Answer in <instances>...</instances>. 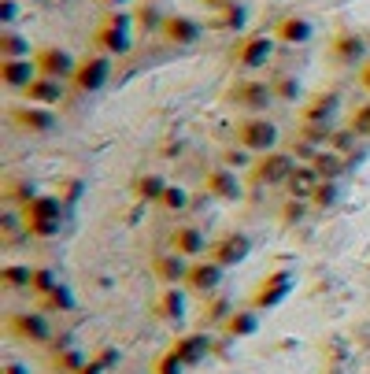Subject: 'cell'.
<instances>
[{"label": "cell", "instance_id": "1", "mask_svg": "<svg viewBox=\"0 0 370 374\" xmlns=\"http://www.w3.org/2000/svg\"><path fill=\"white\" fill-rule=\"evenodd\" d=\"M23 215V234L34 241H52L63 234V222H67V204L52 193H37L34 200H26L19 208Z\"/></svg>", "mask_w": 370, "mask_h": 374}, {"label": "cell", "instance_id": "2", "mask_svg": "<svg viewBox=\"0 0 370 374\" xmlns=\"http://www.w3.org/2000/svg\"><path fill=\"white\" fill-rule=\"evenodd\" d=\"M222 101H226L230 108H237V111H245V115H263L267 104L274 101V93H270V82H263V78L241 74V78H233V82L226 86Z\"/></svg>", "mask_w": 370, "mask_h": 374}, {"label": "cell", "instance_id": "3", "mask_svg": "<svg viewBox=\"0 0 370 374\" xmlns=\"http://www.w3.org/2000/svg\"><path fill=\"white\" fill-rule=\"evenodd\" d=\"M300 164V159L293 152H285V149H274V152H263V156H255V164L248 167V182L255 189H285L289 182V174H293V167Z\"/></svg>", "mask_w": 370, "mask_h": 374}, {"label": "cell", "instance_id": "4", "mask_svg": "<svg viewBox=\"0 0 370 374\" xmlns=\"http://www.w3.org/2000/svg\"><path fill=\"white\" fill-rule=\"evenodd\" d=\"M278 126L270 123L267 115H241L233 126V144L248 149L252 156H263V152H274L278 149Z\"/></svg>", "mask_w": 370, "mask_h": 374}, {"label": "cell", "instance_id": "5", "mask_svg": "<svg viewBox=\"0 0 370 374\" xmlns=\"http://www.w3.org/2000/svg\"><path fill=\"white\" fill-rule=\"evenodd\" d=\"M130 15L122 11H111L108 19L93 30V48L104 56H126L130 52Z\"/></svg>", "mask_w": 370, "mask_h": 374}, {"label": "cell", "instance_id": "6", "mask_svg": "<svg viewBox=\"0 0 370 374\" xmlns=\"http://www.w3.org/2000/svg\"><path fill=\"white\" fill-rule=\"evenodd\" d=\"M293 282H296L293 271H285V267L282 271H270V274H263V278L255 282L248 304L255 307V312H270V307H278L289 293H293Z\"/></svg>", "mask_w": 370, "mask_h": 374}, {"label": "cell", "instance_id": "7", "mask_svg": "<svg viewBox=\"0 0 370 374\" xmlns=\"http://www.w3.org/2000/svg\"><path fill=\"white\" fill-rule=\"evenodd\" d=\"M274 34H248L241 38L233 48H230V60L237 71H260L270 63V52H274Z\"/></svg>", "mask_w": 370, "mask_h": 374}, {"label": "cell", "instance_id": "8", "mask_svg": "<svg viewBox=\"0 0 370 374\" xmlns=\"http://www.w3.org/2000/svg\"><path fill=\"white\" fill-rule=\"evenodd\" d=\"M108 74H111V56L104 52H89L78 60V71L71 78V89L78 96H89V93H100L104 82H108Z\"/></svg>", "mask_w": 370, "mask_h": 374}, {"label": "cell", "instance_id": "9", "mask_svg": "<svg viewBox=\"0 0 370 374\" xmlns=\"http://www.w3.org/2000/svg\"><path fill=\"white\" fill-rule=\"evenodd\" d=\"M8 334L11 337H19V341H26V345H48L52 341V327H48V319H45V312H11L8 315Z\"/></svg>", "mask_w": 370, "mask_h": 374}, {"label": "cell", "instance_id": "10", "mask_svg": "<svg viewBox=\"0 0 370 374\" xmlns=\"http://www.w3.org/2000/svg\"><path fill=\"white\" fill-rule=\"evenodd\" d=\"M222 278H226V267L212 256H200V259L189 264L185 285H189V293H197V297H215V293L222 289Z\"/></svg>", "mask_w": 370, "mask_h": 374}, {"label": "cell", "instance_id": "11", "mask_svg": "<svg viewBox=\"0 0 370 374\" xmlns=\"http://www.w3.org/2000/svg\"><path fill=\"white\" fill-rule=\"evenodd\" d=\"M248 252H252V241H248V234H241V230H222L219 237H212V249H207V256L219 259L226 271L237 267V264H245Z\"/></svg>", "mask_w": 370, "mask_h": 374}, {"label": "cell", "instance_id": "12", "mask_svg": "<svg viewBox=\"0 0 370 374\" xmlns=\"http://www.w3.org/2000/svg\"><path fill=\"white\" fill-rule=\"evenodd\" d=\"M34 63H37V74L45 78H59V82H71L74 71H78V60L59 45H45L34 52Z\"/></svg>", "mask_w": 370, "mask_h": 374}, {"label": "cell", "instance_id": "13", "mask_svg": "<svg viewBox=\"0 0 370 374\" xmlns=\"http://www.w3.org/2000/svg\"><path fill=\"white\" fill-rule=\"evenodd\" d=\"M204 193H207V197H215V200H222V204H233V200H241L245 186H241L237 171L215 164V167H207V174H204Z\"/></svg>", "mask_w": 370, "mask_h": 374}, {"label": "cell", "instance_id": "14", "mask_svg": "<svg viewBox=\"0 0 370 374\" xmlns=\"http://www.w3.org/2000/svg\"><path fill=\"white\" fill-rule=\"evenodd\" d=\"M167 249H174L178 256H185V259H200V256H207L212 241L204 237V230H200L197 222H178L170 230V237H167Z\"/></svg>", "mask_w": 370, "mask_h": 374}, {"label": "cell", "instance_id": "15", "mask_svg": "<svg viewBox=\"0 0 370 374\" xmlns=\"http://www.w3.org/2000/svg\"><path fill=\"white\" fill-rule=\"evenodd\" d=\"M11 126L15 130H23V134H48V130L56 126V111L52 108H41V104H19V108H11Z\"/></svg>", "mask_w": 370, "mask_h": 374}, {"label": "cell", "instance_id": "16", "mask_svg": "<svg viewBox=\"0 0 370 374\" xmlns=\"http://www.w3.org/2000/svg\"><path fill=\"white\" fill-rule=\"evenodd\" d=\"M330 60L337 63V67H363V63L370 60L366 56V41L359 34L341 30V34H333V41H330Z\"/></svg>", "mask_w": 370, "mask_h": 374}, {"label": "cell", "instance_id": "17", "mask_svg": "<svg viewBox=\"0 0 370 374\" xmlns=\"http://www.w3.org/2000/svg\"><path fill=\"white\" fill-rule=\"evenodd\" d=\"M189 264H192V259L178 256L174 249H163V252H156V256H152V274H156V282H159V285H185V278H189Z\"/></svg>", "mask_w": 370, "mask_h": 374}, {"label": "cell", "instance_id": "18", "mask_svg": "<svg viewBox=\"0 0 370 374\" xmlns=\"http://www.w3.org/2000/svg\"><path fill=\"white\" fill-rule=\"evenodd\" d=\"M204 34V26L200 19H192V15H182V11H174L163 19V26H159V38L170 41V45H197Z\"/></svg>", "mask_w": 370, "mask_h": 374}, {"label": "cell", "instance_id": "19", "mask_svg": "<svg viewBox=\"0 0 370 374\" xmlns=\"http://www.w3.org/2000/svg\"><path fill=\"white\" fill-rule=\"evenodd\" d=\"M37 78V63L34 56H23V60H0V82H4L8 89L23 93L30 82Z\"/></svg>", "mask_w": 370, "mask_h": 374}, {"label": "cell", "instance_id": "20", "mask_svg": "<svg viewBox=\"0 0 370 374\" xmlns=\"http://www.w3.org/2000/svg\"><path fill=\"white\" fill-rule=\"evenodd\" d=\"M86 360H89V356L82 348H74L71 341H67V334H59V341H52V356H48V367H52V370L78 374V370L86 367Z\"/></svg>", "mask_w": 370, "mask_h": 374}, {"label": "cell", "instance_id": "21", "mask_svg": "<svg viewBox=\"0 0 370 374\" xmlns=\"http://www.w3.org/2000/svg\"><path fill=\"white\" fill-rule=\"evenodd\" d=\"M170 352L178 356L185 367H197L200 360H207V352H212V337L200 334V330H197V334H182V337L170 345Z\"/></svg>", "mask_w": 370, "mask_h": 374}, {"label": "cell", "instance_id": "22", "mask_svg": "<svg viewBox=\"0 0 370 374\" xmlns=\"http://www.w3.org/2000/svg\"><path fill=\"white\" fill-rule=\"evenodd\" d=\"M23 101H26V104H41V108H56V104L63 101V82H59V78L37 74L34 82L23 89Z\"/></svg>", "mask_w": 370, "mask_h": 374}, {"label": "cell", "instance_id": "23", "mask_svg": "<svg viewBox=\"0 0 370 374\" xmlns=\"http://www.w3.org/2000/svg\"><path fill=\"white\" fill-rule=\"evenodd\" d=\"M152 312H156V319H163V322H170V327H178V322L185 319V293H182L178 285H163V293H159L156 304H152Z\"/></svg>", "mask_w": 370, "mask_h": 374}, {"label": "cell", "instance_id": "24", "mask_svg": "<svg viewBox=\"0 0 370 374\" xmlns=\"http://www.w3.org/2000/svg\"><path fill=\"white\" fill-rule=\"evenodd\" d=\"M167 186L170 182L159 171H141L130 182V193H134V200H141V204H159V197L167 193Z\"/></svg>", "mask_w": 370, "mask_h": 374}, {"label": "cell", "instance_id": "25", "mask_svg": "<svg viewBox=\"0 0 370 374\" xmlns=\"http://www.w3.org/2000/svg\"><path fill=\"white\" fill-rule=\"evenodd\" d=\"M274 38H278L282 45H308V41H311V19H303V15L289 11V15H282V19H278Z\"/></svg>", "mask_w": 370, "mask_h": 374}, {"label": "cell", "instance_id": "26", "mask_svg": "<svg viewBox=\"0 0 370 374\" xmlns=\"http://www.w3.org/2000/svg\"><path fill=\"white\" fill-rule=\"evenodd\" d=\"M337 93L326 89V93H315L311 101H303L300 104V123H330L337 115Z\"/></svg>", "mask_w": 370, "mask_h": 374}, {"label": "cell", "instance_id": "27", "mask_svg": "<svg viewBox=\"0 0 370 374\" xmlns=\"http://www.w3.org/2000/svg\"><path fill=\"white\" fill-rule=\"evenodd\" d=\"M323 182L315 171V164H296L293 174H289V182H285V197H300V200H311V193L315 186Z\"/></svg>", "mask_w": 370, "mask_h": 374}, {"label": "cell", "instance_id": "28", "mask_svg": "<svg viewBox=\"0 0 370 374\" xmlns=\"http://www.w3.org/2000/svg\"><path fill=\"white\" fill-rule=\"evenodd\" d=\"M255 330H260V312L248 304V307H233L230 319L222 322V334L226 337H252Z\"/></svg>", "mask_w": 370, "mask_h": 374}, {"label": "cell", "instance_id": "29", "mask_svg": "<svg viewBox=\"0 0 370 374\" xmlns=\"http://www.w3.org/2000/svg\"><path fill=\"white\" fill-rule=\"evenodd\" d=\"M267 82H270V93H274V101H282V104H296V101H303V86H300V78H296V74L274 71V74H267Z\"/></svg>", "mask_w": 370, "mask_h": 374}, {"label": "cell", "instance_id": "30", "mask_svg": "<svg viewBox=\"0 0 370 374\" xmlns=\"http://www.w3.org/2000/svg\"><path fill=\"white\" fill-rule=\"evenodd\" d=\"M311 164H315V171H318L323 182H341V174L348 171V156L333 152V149H323V152H315Z\"/></svg>", "mask_w": 370, "mask_h": 374}, {"label": "cell", "instance_id": "31", "mask_svg": "<svg viewBox=\"0 0 370 374\" xmlns=\"http://www.w3.org/2000/svg\"><path fill=\"white\" fill-rule=\"evenodd\" d=\"M207 26H212V30H226V34H237V30L245 26V8H241L237 0H230L226 8L207 11Z\"/></svg>", "mask_w": 370, "mask_h": 374}, {"label": "cell", "instance_id": "32", "mask_svg": "<svg viewBox=\"0 0 370 374\" xmlns=\"http://www.w3.org/2000/svg\"><path fill=\"white\" fill-rule=\"evenodd\" d=\"M189 189H182V186H167V193H163V197H159V211H163V215H185V211H189Z\"/></svg>", "mask_w": 370, "mask_h": 374}, {"label": "cell", "instance_id": "33", "mask_svg": "<svg viewBox=\"0 0 370 374\" xmlns=\"http://www.w3.org/2000/svg\"><path fill=\"white\" fill-rule=\"evenodd\" d=\"M4 197H8V204L23 208L26 200L37 197V186L30 182V178H8V182H4Z\"/></svg>", "mask_w": 370, "mask_h": 374}, {"label": "cell", "instance_id": "34", "mask_svg": "<svg viewBox=\"0 0 370 374\" xmlns=\"http://www.w3.org/2000/svg\"><path fill=\"white\" fill-rule=\"evenodd\" d=\"M56 285H63L56 267H34L30 271V293H34V297H45V293H52Z\"/></svg>", "mask_w": 370, "mask_h": 374}, {"label": "cell", "instance_id": "35", "mask_svg": "<svg viewBox=\"0 0 370 374\" xmlns=\"http://www.w3.org/2000/svg\"><path fill=\"white\" fill-rule=\"evenodd\" d=\"M23 56H30V41L19 38L15 30H4L0 34V60H23Z\"/></svg>", "mask_w": 370, "mask_h": 374}, {"label": "cell", "instance_id": "36", "mask_svg": "<svg viewBox=\"0 0 370 374\" xmlns=\"http://www.w3.org/2000/svg\"><path fill=\"white\" fill-rule=\"evenodd\" d=\"M37 304L45 307V312H71V307H74V293H71L67 285H56L52 293L37 297Z\"/></svg>", "mask_w": 370, "mask_h": 374}, {"label": "cell", "instance_id": "37", "mask_svg": "<svg viewBox=\"0 0 370 374\" xmlns=\"http://www.w3.org/2000/svg\"><path fill=\"white\" fill-rule=\"evenodd\" d=\"M30 271H34V267H26V264L0 267V285H4V289H30Z\"/></svg>", "mask_w": 370, "mask_h": 374}, {"label": "cell", "instance_id": "38", "mask_svg": "<svg viewBox=\"0 0 370 374\" xmlns=\"http://www.w3.org/2000/svg\"><path fill=\"white\" fill-rule=\"evenodd\" d=\"M337 200H341V182H318L311 193V208H318V211H330Z\"/></svg>", "mask_w": 370, "mask_h": 374}, {"label": "cell", "instance_id": "39", "mask_svg": "<svg viewBox=\"0 0 370 374\" xmlns=\"http://www.w3.org/2000/svg\"><path fill=\"white\" fill-rule=\"evenodd\" d=\"M219 164L230 167V171H248V167L255 164V156H252L248 149H241V144H230V149H222Z\"/></svg>", "mask_w": 370, "mask_h": 374}, {"label": "cell", "instance_id": "40", "mask_svg": "<svg viewBox=\"0 0 370 374\" xmlns=\"http://www.w3.org/2000/svg\"><path fill=\"white\" fill-rule=\"evenodd\" d=\"M308 211H311V200H300V197H285L282 204V222H300V219H308Z\"/></svg>", "mask_w": 370, "mask_h": 374}, {"label": "cell", "instance_id": "41", "mask_svg": "<svg viewBox=\"0 0 370 374\" xmlns=\"http://www.w3.org/2000/svg\"><path fill=\"white\" fill-rule=\"evenodd\" d=\"M185 370H189V367H185V363H182V360H178V356H174L170 348H167V352H163V356H159V360L152 363V374H185Z\"/></svg>", "mask_w": 370, "mask_h": 374}, {"label": "cell", "instance_id": "42", "mask_svg": "<svg viewBox=\"0 0 370 374\" xmlns=\"http://www.w3.org/2000/svg\"><path fill=\"white\" fill-rule=\"evenodd\" d=\"M348 130H356L359 137H370V101L359 104V108L348 115Z\"/></svg>", "mask_w": 370, "mask_h": 374}, {"label": "cell", "instance_id": "43", "mask_svg": "<svg viewBox=\"0 0 370 374\" xmlns=\"http://www.w3.org/2000/svg\"><path fill=\"white\" fill-rule=\"evenodd\" d=\"M230 312H233V307H230V300H212V304H207L204 307V322H219V327H222V322H226L230 319Z\"/></svg>", "mask_w": 370, "mask_h": 374}, {"label": "cell", "instance_id": "44", "mask_svg": "<svg viewBox=\"0 0 370 374\" xmlns=\"http://www.w3.org/2000/svg\"><path fill=\"white\" fill-rule=\"evenodd\" d=\"M134 19L141 23V30H156V34H159V26H163L167 15H159V8H137Z\"/></svg>", "mask_w": 370, "mask_h": 374}, {"label": "cell", "instance_id": "45", "mask_svg": "<svg viewBox=\"0 0 370 374\" xmlns=\"http://www.w3.org/2000/svg\"><path fill=\"white\" fill-rule=\"evenodd\" d=\"M93 360L100 363L104 370H111V363H119V348H100V352L93 356Z\"/></svg>", "mask_w": 370, "mask_h": 374}, {"label": "cell", "instance_id": "46", "mask_svg": "<svg viewBox=\"0 0 370 374\" xmlns=\"http://www.w3.org/2000/svg\"><path fill=\"white\" fill-rule=\"evenodd\" d=\"M356 82H359L363 93H370V60L363 63V67H356Z\"/></svg>", "mask_w": 370, "mask_h": 374}, {"label": "cell", "instance_id": "47", "mask_svg": "<svg viewBox=\"0 0 370 374\" xmlns=\"http://www.w3.org/2000/svg\"><path fill=\"white\" fill-rule=\"evenodd\" d=\"M78 374H104V367H100V363H96V360H93V356H89V360H86V367H82V370H78Z\"/></svg>", "mask_w": 370, "mask_h": 374}, {"label": "cell", "instance_id": "48", "mask_svg": "<svg viewBox=\"0 0 370 374\" xmlns=\"http://www.w3.org/2000/svg\"><path fill=\"white\" fill-rule=\"evenodd\" d=\"M0 15H4V23H11L15 19V0H4V4H0Z\"/></svg>", "mask_w": 370, "mask_h": 374}, {"label": "cell", "instance_id": "49", "mask_svg": "<svg viewBox=\"0 0 370 374\" xmlns=\"http://www.w3.org/2000/svg\"><path fill=\"white\" fill-rule=\"evenodd\" d=\"M0 374H30V367H26V363H8Z\"/></svg>", "mask_w": 370, "mask_h": 374}, {"label": "cell", "instance_id": "50", "mask_svg": "<svg viewBox=\"0 0 370 374\" xmlns=\"http://www.w3.org/2000/svg\"><path fill=\"white\" fill-rule=\"evenodd\" d=\"M100 4H111V8H119V4H126V0H100Z\"/></svg>", "mask_w": 370, "mask_h": 374}]
</instances>
